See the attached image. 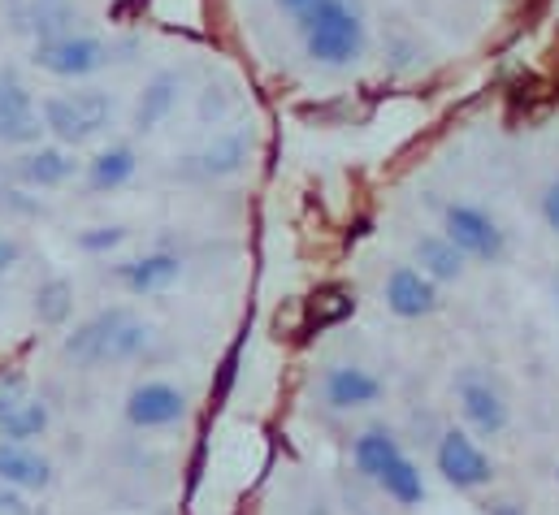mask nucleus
<instances>
[{"label": "nucleus", "instance_id": "9", "mask_svg": "<svg viewBox=\"0 0 559 515\" xmlns=\"http://www.w3.org/2000/svg\"><path fill=\"white\" fill-rule=\"evenodd\" d=\"M321 403L330 411H365L386 398V382L360 364H330L321 373Z\"/></svg>", "mask_w": 559, "mask_h": 515}, {"label": "nucleus", "instance_id": "15", "mask_svg": "<svg viewBox=\"0 0 559 515\" xmlns=\"http://www.w3.org/2000/svg\"><path fill=\"white\" fill-rule=\"evenodd\" d=\"M252 156V130L235 127V130H222L213 134L191 160H195V173L200 178H235Z\"/></svg>", "mask_w": 559, "mask_h": 515}, {"label": "nucleus", "instance_id": "4", "mask_svg": "<svg viewBox=\"0 0 559 515\" xmlns=\"http://www.w3.org/2000/svg\"><path fill=\"white\" fill-rule=\"evenodd\" d=\"M433 468L460 494H477V490H486L495 481V464H490V455L477 446V438L468 429H442L438 433V442H433Z\"/></svg>", "mask_w": 559, "mask_h": 515}, {"label": "nucleus", "instance_id": "16", "mask_svg": "<svg viewBox=\"0 0 559 515\" xmlns=\"http://www.w3.org/2000/svg\"><path fill=\"white\" fill-rule=\"evenodd\" d=\"M182 100V74L178 70H156L147 83H143L140 100H135V113H131V127L147 134L156 130Z\"/></svg>", "mask_w": 559, "mask_h": 515}, {"label": "nucleus", "instance_id": "18", "mask_svg": "<svg viewBox=\"0 0 559 515\" xmlns=\"http://www.w3.org/2000/svg\"><path fill=\"white\" fill-rule=\"evenodd\" d=\"M400 455H404V446H400L395 429H386V424H373V429H365V433L352 442V464H356V472H360L365 481H378Z\"/></svg>", "mask_w": 559, "mask_h": 515}, {"label": "nucleus", "instance_id": "7", "mask_svg": "<svg viewBox=\"0 0 559 515\" xmlns=\"http://www.w3.org/2000/svg\"><path fill=\"white\" fill-rule=\"evenodd\" d=\"M122 416L140 433L174 429V424L187 420V390L174 386V382H140V386H131V394H127Z\"/></svg>", "mask_w": 559, "mask_h": 515}, {"label": "nucleus", "instance_id": "10", "mask_svg": "<svg viewBox=\"0 0 559 515\" xmlns=\"http://www.w3.org/2000/svg\"><path fill=\"white\" fill-rule=\"evenodd\" d=\"M74 173H79V160H74V147L66 143H35L13 160V178L35 191H57Z\"/></svg>", "mask_w": 559, "mask_h": 515}, {"label": "nucleus", "instance_id": "22", "mask_svg": "<svg viewBox=\"0 0 559 515\" xmlns=\"http://www.w3.org/2000/svg\"><path fill=\"white\" fill-rule=\"evenodd\" d=\"M74 312V282L70 277H48L39 290H35V321L39 325H66Z\"/></svg>", "mask_w": 559, "mask_h": 515}, {"label": "nucleus", "instance_id": "23", "mask_svg": "<svg viewBox=\"0 0 559 515\" xmlns=\"http://www.w3.org/2000/svg\"><path fill=\"white\" fill-rule=\"evenodd\" d=\"M122 243H127V226H92V230H83L74 239V248L87 252V256H105V252H114Z\"/></svg>", "mask_w": 559, "mask_h": 515}, {"label": "nucleus", "instance_id": "6", "mask_svg": "<svg viewBox=\"0 0 559 515\" xmlns=\"http://www.w3.org/2000/svg\"><path fill=\"white\" fill-rule=\"evenodd\" d=\"M442 235L477 264H499L508 256V230L477 204H447L442 208Z\"/></svg>", "mask_w": 559, "mask_h": 515}, {"label": "nucleus", "instance_id": "25", "mask_svg": "<svg viewBox=\"0 0 559 515\" xmlns=\"http://www.w3.org/2000/svg\"><path fill=\"white\" fill-rule=\"evenodd\" d=\"M538 213H543V221H547V230L559 239V178H551L547 187H543V200H538Z\"/></svg>", "mask_w": 559, "mask_h": 515}, {"label": "nucleus", "instance_id": "11", "mask_svg": "<svg viewBox=\"0 0 559 515\" xmlns=\"http://www.w3.org/2000/svg\"><path fill=\"white\" fill-rule=\"evenodd\" d=\"M438 282L429 273H420L417 264H395L391 277H386V308L400 316V321H420V316H433L438 312Z\"/></svg>", "mask_w": 559, "mask_h": 515}, {"label": "nucleus", "instance_id": "12", "mask_svg": "<svg viewBox=\"0 0 559 515\" xmlns=\"http://www.w3.org/2000/svg\"><path fill=\"white\" fill-rule=\"evenodd\" d=\"M52 424V411L44 398L26 394L22 382L0 390V442H35Z\"/></svg>", "mask_w": 559, "mask_h": 515}, {"label": "nucleus", "instance_id": "1", "mask_svg": "<svg viewBox=\"0 0 559 515\" xmlns=\"http://www.w3.org/2000/svg\"><path fill=\"white\" fill-rule=\"evenodd\" d=\"M152 343H156V330L140 312H131L127 303H114L61 338V360L74 369H118V364L143 360Z\"/></svg>", "mask_w": 559, "mask_h": 515}, {"label": "nucleus", "instance_id": "3", "mask_svg": "<svg viewBox=\"0 0 559 515\" xmlns=\"http://www.w3.org/2000/svg\"><path fill=\"white\" fill-rule=\"evenodd\" d=\"M451 394H455V407L468 424L473 438H503L508 424H512V403L508 394L495 386L481 369H464L455 382H451Z\"/></svg>", "mask_w": 559, "mask_h": 515}, {"label": "nucleus", "instance_id": "27", "mask_svg": "<svg viewBox=\"0 0 559 515\" xmlns=\"http://www.w3.org/2000/svg\"><path fill=\"white\" fill-rule=\"evenodd\" d=\"M22 260V243L17 239H0V277Z\"/></svg>", "mask_w": 559, "mask_h": 515}, {"label": "nucleus", "instance_id": "24", "mask_svg": "<svg viewBox=\"0 0 559 515\" xmlns=\"http://www.w3.org/2000/svg\"><path fill=\"white\" fill-rule=\"evenodd\" d=\"M230 105H235V100H230L222 87H204V96H200V122H213V127H217V122L230 113Z\"/></svg>", "mask_w": 559, "mask_h": 515}, {"label": "nucleus", "instance_id": "8", "mask_svg": "<svg viewBox=\"0 0 559 515\" xmlns=\"http://www.w3.org/2000/svg\"><path fill=\"white\" fill-rule=\"evenodd\" d=\"M44 130L48 127H44V113H39L31 87L13 70H0V143L35 147Z\"/></svg>", "mask_w": 559, "mask_h": 515}, {"label": "nucleus", "instance_id": "2", "mask_svg": "<svg viewBox=\"0 0 559 515\" xmlns=\"http://www.w3.org/2000/svg\"><path fill=\"white\" fill-rule=\"evenodd\" d=\"M299 39L312 65L325 70H347L365 52V13L352 0H317L312 9L299 13Z\"/></svg>", "mask_w": 559, "mask_h": 515}, {"label": "nucleus", "instance_id": "13", "mask_svg": "<svg viewBox=\"0 0 559 515\" xmlns=\"http://www.w3.org/2000/svg\"><path fill=\"white\" fill-rule=\"evenodd\" d=\"M182 277V256L178 252H143V256H131L122 260L118 268H114V282L127 290V295H160V290H169L174 282Z\"/></svg>", "mask_w": 559, "mask_h": 515}, {"label": "nucleus", "instance_id": "5", "mask_svg": "<svg viewBox=\"0 0 559 515\" xmlns=\"http://www.w3.org/2000/svg\"><path fill=\"white\" fill-rule=\"evenodd\" d=\"M109 44L96 39V35H52V39H39L35 52H31V65L52 74V79H92L109 65Z\"/></svg>", "mask_w": 559, "mask_h": 515}, {"label": "nucleus", "instance_id": "29", "mask_svg": "<svg viewBox=\"0 0 559 515\" xmlns=\"http://www.w3.org/2000/svg\"><path fill=\"white\" fill-rule=\"evenodd\" d=\"M274 4H278V9H286V13H295V17H299V13H304V9H312L317 0H274Z\"/></svg>", "mask_w": 559, "mask_h": 515}, {"label": "nucleus", "instance_id": "14", "mask_svg": "<svg viewBox=\"0 0 559 515\" xmlns=\"http://www.w3.org/2000/svg\"><path fill=\"white\" fill-rule=\"evenodd\" d=\"M0 477L22 494H44L57 481L52 459L31 442H0Z\"/></svg>", "mask_w": 559, "mask_h": 515}, {"label": "nucleus", "instance_id": "19", "mask_svg": "<svg viewBox=\"0 0 559 515\" xmlns=\"http://www.w3.org/2000/svg\"><path fill=\"white\" fill-rule=\"evenodd\" d=\"M413 260H417L420 273H429L438 286L460 282L464 268H468V256H464L447 235H425V239H417V243H413Z\"/></svg>", "mask_w": 559, "mask_h": 515}, {"label": "nucleus", "instance_id": "17", "mask_svg": "<svg viewBox=\"0 0 559 515\" xmlns=\"http://www.w3.org/2000/svg\"><path fill=\"white\" fill-rule=\"evenodd\" d=\"M140 173V152L131 143H109L87 160V191L92 195H114Z\"/></svg>", "mask_w": 559, "mask_h": 515}, {"label": "nucleus", "instance_id": "20", "mask_svg": "<svg viewBox=\"0 0 559 515\" xmlns=\"http://www.w3.org/2000/svg\"><path fill=\"white\" fill-rule=\"evenodd\" d=\"M378 490H382L395 507H420V503H425V477H420V468L408 455H400V459L378 477Z\"/></svg>", "mask_w": 559, "mask_h": 515}, {"label": "nucleus", "instance_id": "26", "mask_svg": "<svg viewBox=\"0 0 559 515\" xmlns=\"http://www.w3.org/2000/svg\"><path fill=\"white\" fill-rule=\"evenodd\" d=\"M0 515H31L26 494H22V490H13L4 477H0Z\"/></svg>", "mask_w": 559, "mask_h": 515}, {"label": "nucleus", "instance_id": "21", "mask_svg": "<svg viewBox=\"0 0 559 515\" xmlns=\"http://www.w3.org/2000/svg\"><path fill=\"white\" fill-rule=\"evenodd\" d=\"M304 312H308V316H304V330H308V334H312V330H330V325H338V321H347V316L356 312V295L330 286V290H317Z\"/></svg>", "mask_w": 559, "mask_h": 515}, {"label": "nucleus", "instance_id": "30", "mask_svg": "<svg viewBox=\"0 0 559 515\" xmlns=\"http://www.w3.org/2000/svg\"><path fill=\"white\" fill-rule=\"evenodd\" d=\"M360 515H373V512H360Z\"/></svg>", "mask_w": 559, "mask_h": 515}, {"label": "nucleus", "instance_id": "31", "mask_svg": "<svg viewBox=\"0 0 559 515\" xmlns=\"http://www.w3.org/2000/svg\"><path fill=\"white\" fill-rule=\"evenodd\" d=\"M556 481H559V468H556Z\"/></svg>", "mask_w": 559, "mask_h": 515}, {"label": "nucleus", "instance_id": "28", "mask_svg": "<svg viewBox=\"0 0 559 515\" xmlns=\"http://www.w3.org/2000/svg\"><path fill=\"white\" fill-rule=\"evenodd\" d=\"M486 515H525V507H516V503H508V499H503V503H490Z\"/></svg>", "mask_w": 559, "mask_h": 515}]
</instances>
